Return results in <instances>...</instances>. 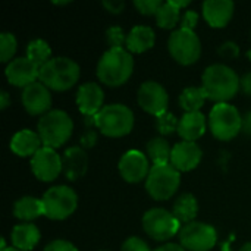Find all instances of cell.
Masks as SVG:
<instances>
[{
    "mask_svg": "<svg viewBox=\"0 0 251 251\" xmlns=\"http://www.w3.org/2000/svg\"><path fill=\"white\" fill-rule=\"evenodd\" d=\"M79 65L65 56L51 57L46 65L40 68L38 79L49 90L54 91H68L79 79Z\"/></svg>",
    "mask_w": 251,
    "mask_h": 251,
    "instance_id": "cell-3",
    "label": "cell"
},
{
    "mask_svg": "<svg viewBox=\"0 0 251 251\" xmlns=\"http://www.w3.org/2000/svg\"><path fill=\"white\" fill-rule=\"evenodd\" d=\"M207 124L213 137L221 141H229L243 131V116L229 103L215 104L209 113Z\"/></svg>",
    "mask_w": 251,
    "mask_h": 251,
    "instance_id": "cell-6",
    "label": "cell"
},
{
    "mask_svg": "<svg viewBox=\"0 0 251 251\" xmlns=\"http://www.w3.org/2000/svg\"><path fill=\"white\" fill-rule=\"evenodd\" d=\"M121 251H151L149 244L138 238V237H129L124 241L122 247H121Z\"/></svg>",
    "mask_w": 251,
    "mask_h": 251,
    "instance_id": "cell-35",
    "label": "cell"
},
{
    "mask_svg": "<svg viewBox=\"0 0 251 251\" xmlns=\"http://www.w3.org/2000/svg\"><path fill=\"white\" fill-rule=\"evenodd\" d=\"M44 251H78V249L66 240H54L46 246Z\"/></svg>",
    "mask_w": 251,
    "mask_h": 251,
    "instance_id": "cell-38",
    "label": "cell"
},
{
    "mask_svg": "<svg viewBox=\"0 0 251 251\" xmlns=\"http://www.w3.org/2000/svg\"><path fill=\"white\" fill-rule=\"evenodd\" d=\"M174 3L179 7V9H182V7H187L191 1L190 0H184V1H178V0H174Z\"/></svg>",
    "mask_w": 251,
    "mask_h": 251,
    "instance_id": "cell-44",
    "label": "cell"
},
{
    "mask_svg": "<svg viewBox=\"0 0 251 251\" xmlns=\"http://www.w3.org/2000/svg\"><path fill=\"white\" fill-rule=\"evenodd\" d=\"M179 244L185 251H210L218 243L216 229L204 222H191L181 228Z\"/></svg>",
    "mask_w": 251,
    "mask_h": 251,
    "instance_id": "cell-11",
    "label": "cell"
},
{
    "mask_svg": "<svg viewBox=\"0 0 251 251\" xmlns=\"http://www.w3.org/2000/svg\"><path fill=\"white\" fill-rule=\"evenodd\" d=\"M218 51L222 57H228V59H235L240 56V47L234 41H225L224 44H221Z\"/></svg>",
    "mask_w": 251,
    "mask_h": 251,
    "instance_id": "cell-36",
    "label": "cell"
},
{
    "mask_svg": "<svg viewBox=\"0 0 251 251\" xmlns=\"http://www.w3.org/2000/svg\"><path fill=\"white\" fill-rule=\"evenodd\" d=\"M21 101L24 109L31 116H43L50 112L51 94L50 90L40 81L25 87L21 94Z\"/></svg>",
    "mask_w": 251,
    "mask_h": 251,
    "instance_id": "cell-15",
    "label": "cell"
},
{
    "mask_svg": "<svg viewBox=\"0 0 251 251\" xmlns=\"http://www.w3.org/2000/svg\"><path fill=\"white\" fill-rule=\"evenodd\" d=\"M96 128L109 138H121L128 135L134 128V113L122 103L106 104L94 118Z\"/></svg>",
    "mask_w": 251,
    "mask_h": 251,
    "instance_id": "cell-4",
    "label": "cell"
},
{
    "mask_svg": "<svg viewBox=\"0 0 251 251\" xmlns=\"http://www.w3.org/2000/svg\"><path fill=\"white\" fill-rule=\"evenodd\" d=\"M156 43V34L153 28L147 25H137L134 26L129 34L126 35V46L125 49L129 53H146L153 49Z\"/></svg>",
    "mask_w": 251,
    "mask_h": 251,
    "instance_id": "cell-23",
    "label": "cell"
},
{
    "mask_svg": "<svg viewBox=\"0 0 251 251\" xmlns=\"http://www.w3.org/2000/svg\"><path fill=\"white\" fill-rule=\"evenodd\" d=\"M181 185V172L171 163L153 165L146 179V190L153 200L165 201L172 199Z\"/></svg>",
    "mask_w": 251,
    "mask_h": 251,
    "instance_id": "cell-7",
    "label": "cell"
},
{
    "mask_svg": "<svg viewBox=\"0 0 251 251\" xmlns=\"http://www.w3.org/2000/svg\"><path fill=\"white\" fill-rule=\"evenodd\" d=\"M54 4H59V6H62V4H69V1H53Z\"/></svg>",
    "mask_w": 251,
    "mask_h": 251,
    "instance_id": "cell-46",
    "label": "cell"
},
{
    "mask_svg": "<svg viewBox=\"0 0 251 251\" xmlns=\"http://www.w3.org/2000/svg\"><path fill=\"white\" fill-rule=\"evenodd\" d=\"M74 122L65 110H50L38 119L37 134L44 147L57 149L63 146L72 135Z\"/></svg>",
    "mask_w": 251,
    "mask_h": 251,
    "instance_id": "cell-5",
    "label": "cell"
},
{
    "mask_svg": "<svg viewBox=\"0 0 251 251\" xmlns=\"http://www.w3.org/2000/svg\"><path fill=\"white\" fill-rule=\"evenodd\" d=\"M4 251H21V250H18V249H15V247H9L7 250H4Z\"/></svg>",
    "mask_w": 251,
    "mask_h": 251,
    "instance_id": "cell-47",
    "label": "cell"
},
{
    "mask_svg": "<svg viewBox=\"0 0 251 251\" xmlns=\"http://www.w3.org/2000/svg\"><path fill=\"white\" fill-rule=\"evenodd\" d=\"M101 251H103V250H101Z\"/></svg>",
    "mask_w": 251,
    "mask_h": 251,
    "instance_id": "cell-49",
    "label": "cell"
},
{
    "mask_svg": "<svg viewBox=\"0 0 251 251\" xmlns=\"http://www.w3.org/2000/svg\"><path fill=\"white\" fill-rule=\"evenodd\" d=\"M154 251H185L184 247L181 244H174V243H169V244H165V246H160L157 247Z\"/></svg>",
    "mask_w": 251,
    "mask_h": 251,
    "instance_id": "cell-41",
    "label": "cell"
},
{
    "mask_svg": "<svg viewBox=\"0 0 251 251\" xmlns=\"http://www.w3.org/2000/svg\"><path fill=\"white\" fill-rule=\"evenodd\" d=\"M101 4H103V7H104L107 12H110V13H113V15L121 13V12L124 10V7H125V3H124L122 0H104Z\"/></svg>",
    "mask_w": 251,
    "mask_h": 251,
    "instance_id": "cell-39",
    "label": "cell"
},
{
    "mask_svg": "<svg viewBox=\"0 0 251 251\" xmlns=\"http://www.w3.org/2000/svg\"><path fill=\"white\" fill-rule=\"evenodd\" d=\"M162 4H163L162 0H135L134 1L135 9L141 15H146V16H153V15L156 16Z\"/></svg>",
    "mask_w": 251,
    "mask_h": 251,
    "instance_id": "cell-34",
    "label": "cell"
},
{
    "mask_svg": "<svg viewBox=\"0 0 251 251\" xmlns=\"http://www.w3.org/2000/svg\"><path fill=\"white\" fill-rule=\"evenodd\" d=\"M9 147L12 153L19 157H32L43 147V143L37 131L21 129L12 137Z\"/></svg>",
    "mask_w": 251,
    "mask_h": 251,
    "instance_id": "cell-21",
    "label": "cell"
},
{
    "mask_svg": "<svg viewBox=\"0 0 251 251\" xmlns=\"http://www.w3.org/2000/svg\"><path fill=\"white\" fill-rule=\"evenodd\" d=\"M63 172L68 179L75 181L85 175L88 166V157L81 147H69L63 156Z\"/></svg>",
    "mask_w": 251,
    "mask_h": 251,
    "instance_id": "cell-22",
    "label": "cell"
},
{
    "mask_svg": "<svg viewBox=\"0 0 251 251\" xmlns=\"http://www.w3.org/2000/svg\"><path fill=\"white\" fill-rule=\"evenodd\" d=\"M10 103V97H9V93L7 91H1L0 93V109L4 110Z\"/></svg>",
    "mask_w": 251,
    "mask_h": 251,
    "instance_id": "cell-43",
    "label": "cell"
},
{
    "mask_svg": "<svg viewBox=\"0 0 251 251\" xmlns=\"http://www.w3.org/2000/svg\"><path fill=\"white\" fill-rule=\"evenodd\" d=\"M121 176L129 184H138L143 179H147L150 174L149 157L140 150H128L119 160L118 165Z\"/></svg>",
    "mask_w": 251,
    "mask_h": 251,
    "instance_id": "cell-14",
    "label": "cell"
},
{
    "mask_svg": "<svg viewBox=\"0 0 251 251\" xmlns=\"http://www.w3.org/2000/svg\"><path fill=\"white\" fill-rule=\"evenodd\" d=\"M29 166H31V172L37 179L43 182H51L63 171V160L62 156L54 149L43 146L31 157Z\"/></svg>",
    "mask_w": 251,
    "mask_h": 251,
    "instance_id": "cell-12",
    "label": "cell"
},
{
    "mask_svg": "<svg viewBox=\"0 0 251 251\" xmlns=\"http://www.w3.org/2000/svg\"><path fill=\"white\" fill-rule=\"evenodd\" d=\"M44 216L51 221H65L78 207V196L68 185H56L49 188L43 197Z\"/></svg>",
    "mask_w": 251,
    "mask_h": 251,
    "instance_id": "cell-8",
    "label": "cell"
},
{
    "mask_svg": "<svg viewBox=\"0 0 251 251\" xmlns=\"http://www.w3.org/2000/svg\"><path fill=\"white\" fill-rule=\"evenodd\" d=\"M40 238V229L34 224H18L10 234L12 246L21 251H31L38 244Z\"/></svg>",
    "mask_w": 251,
    "mask_h": 251,
    "instance_id": "cell-24",
    "label": "cell"
},
{
    "mask_svg": "<svg viewBox=\"0 0 251 251\" xmlns=\"http://www.w3.org/2000/svg\"><path fill=\"white\" fill-rule=\"evenodd\" d=\"M201 157H203V151L197 143L179 141L172 147L171 165L178 172H190L200 165Z\"/></svg>",
    "mask_w": 251,
    "mask_h": 251,
    "instance_id": "cell-17",
    "label": "cell"
},
{
    "mask_svg": "<svg viewBox=\"0 0 251 251\" xmlns=\"http://www.w3.org/2000/svg\"><path fill=\"white\" fill-rule=\"evenodd\" d=\"M197 22H199V13H197L196 10H187V12L181 16V28H182V29L194 31Z\"/></svg>",
    "mask_w": 251,
    "mask_h": 251,
    "instance_id": "cell-37",
    "label": "cell"
},
{
    "mask_svg": "<svg viewBox=\"0 0 251 251\" xmlns=\"http://www.w3.org/2000/svg\"><path fill=\"white\" fill-rule=\"evenodd\" d=\"M106 43L109 49H125L126 46V35L121 26H110L106 29Z\"/></svg>",
    "mask_w": 251,
    "mask_h": 251,
    "instance_id": "cell-32",
    "label": "cell"
},
{
    "mask_svg": "<svg viewBox=\"0 0 251 251\" xmlns=\"http://www.w3.org/2000/svg\"><path fill=\"white\" fill-rule=\"evenodd\" d=\"M13 216L22 224H31L32 221L44 216V207L41 199L32 196H24L13 204Z\"/></svg>",
    "mask_w": 251,
    "mask_h": 251,
    "instance_id": "cell-25",
    "label": "cell"
},
{
    "mask_svg": "<svg viewBox=\"0 0 251 251\" xmlns=\"http://www.w3.org/2000/svg\"><path fill=\"white\" fill-rule=\"evenodd\" d=\"M240 88L243 90V93H246L247 96L251 97V72H247L241 76L240 79Z\"/></svg>",
    "mask_w": 251,
    "mask_h": 251,
    "instance_id": "cell-40",
    "label": "cell"
},
{
    "mask_svg": "<svg viewBox=\"0 0 251 251\" xmlns=\"http://www.w3.org/2000/svg\"><path fill=\"white\" fill-rule=\"evenodd\" d=\"M181 228L174 213L160 207H153L143 216V229L154 241H168L178 235Z\"/></svg>",
    "mask_w": 251,
    "mask_h": 251,
    "instance_id": "cell-9",
    "label": "cell"
},
{
    "mask_svg": "<svg viewBox=\"0 0 251 251\" xmlns=\"http://www.w3.org/2000/svg\"><path fill=\"white\" fill-rule=\"evenodd\" d=\"M168 49L171 56L184 66L193 65L200 59L201 43L199 35L190 29H175L168 40Z\"/></svg>",
    "mask_w": 251,
    "mask_h": 251,
    "instance_id": "cell-10",
    "label": "cell"
},
{
    "mask_svg": "<svg viewBox=\"0 0 251 251\" xmlns=\"http://www.w3.org/2000/svg\"><path fill=\"white\" fill-rule=\"evenodd\" d=\"M18 49L16 37L12 32H1L0 34V62L9 63L12 62Z\"/></svg>",
    "mask_w": 251,
    "mask_h": 251,
    "instance_id": "cell-31",
    "label": "cell"
},
{
    "mask_svg": "<svg viewBox=\"0 0 251 251\" xmlns=\"http://www.w3.org/2000/svg\"><path fill=\"white\" fill-rule=\"evenodd\" d=\"M26 57L38 68H41L51 59V49L49 43L41 38L31 40L26 46Z\"/></svg>",
    "mask_w": 251,
    "mask_h": 251,
    "instance_id": "cell-30",
    "label": "cell"
},
{
    "mask_svg": "<svg viewBox=\"0 0 251 251\" xmlns=\"http://www.w3.org/2000/svg\"><path fill=\"white\" fill-rule=\"evenodd\" d=\"M172 147L163 137H154L147 143V157L153 165H166L171 163Z\"/></svg>",
    "mask_w": 251,
    "mask_h": 251,
    "instance_id": "cell-28",
    "label": "cell"
},
{
    "mask_svg": "<svg viewBox=\"0 0 251 251\" xmlns=\"http://www.w3.org/2000/svg\"><path fill=\"white\" fill-rule=\"evenodd\" d=\"M137 101L144 112L157 118L168 112L169 94L162 84L156 81H146L138 88Z\"/></svg>",
    "mask_w": 251,
    "mask_h": 251,
    "instance_id": "cell-13",
    "label": "cell"
},
{
    "mask_svg": "<svg viewBox=\"0 0 251 251\" xmlns=\"http://www.w3.org/2000/svg\"><path fill=\"white\" fill-rule=\"evenodd\" d=\"M240 251H251V241L250 243H246V244L240 249Z\"/></svg>",
    "mask_w": 251,
    "mask_h": 251,
    "instance_id": "cell-45",
    "label": "cell"
},
{
    "mask_svg": "<svg viewBox=\"0 0 251 251\" xmlns=\"http://www.w3.org/2000/svg\"><path fill=\"white\" fill-rule=\"evenodd\" d=\"M4 75L10 85L19 87L24 90L25 87L37 82L38 75H40V68L35 63H32L26 56L15 57L12 62L6 65Z\"/></svg>",
    "mask_w": 251,
    "mask_h": 251,
    "instance_id": "cell-16",
    "label": "cell"
},
{
    "mask_svg": "<svg viewBox=\"0 0 251 251\" xmlns=\"http://www.w3.org/2000/svg\"><path fill=\"white\" fill-rule=\"evenodd\" d=\"M132 72L134 57L126 49H109L97 63V78L107 87L124 85Z\"/></svg>",
    "mask_w": 251,
    "mask_h": 251,
    "instance_id": "cell-2",
    "label": "cell"
},
{
    "mask_svg": "<svg viewBox=\"0 0 251 251\" xmlns=\"http://www.w3.org/2000/svg\"><path fill=\"white\" fill-rule=\"evenodd\" d=\"M104 93L96 82H85L76 91V106L85 116L94 118L104 106Z\"/></svg>",
    "mask_w": 251,
    "mask_h": 251,
    "instance_id": "cell-18",
    "label": "cell"
},
{
    "mask_svg": "<svg viewBox=\"0 0 251 251\" xmlns=\"http://www.w3.org/2000/svg\"><path fill=\"white\" fill-rule=\"evenodd\" d=\"M240 76L237 72L224 65L215 63L204 69L201 76V87L207 94V99L218 103H228L240 90Z\"/></svg>",
    "mask_w": 251,
    "mask_h": 251,
    "instance_id": "cell-1",
    "label": "cell"
},
{
    "mask_svg": "<svg viewBox=\"0 0 251 251\" xmlns=\"http://www.w3.org/2000/svg\"><path fill=\"white\" fill-rule=\"evenodd\" d=\"M207 121L201 112H191L184 113L178 124V135L182 141H193L196 143L200 137L204 135L207 128Z\"/></svg>",
    "mask_w": 251,
    "mask_h": 251,
    "instance_id": "cell-20",
    "label": "cell"
},
{
    "mask_svg": "<svg viewBox=\"0 0 251 251\" xmlns=\"http://www.w3.org/2000/svg\"><path fill=\"white\" fill-rule=\"evenodd\" d=\"M174 216L184 225L194 222L197 213H199V203L197 199L193 194H182L179 196L174 203Z\"/></svg>",
    "mask_w": 251,
    "mask_h": 251,
    "instance_id": "cell-26",
    "label": "cell"
},
{
    "mask_svg": "<svg viewBox=\"0 0 251 251\" xmlns=\"http://www.w3.org/2000/svg\"><path fill=\"white\" fill-rule=\"evenodd\" d=\"M207 99L206 91L203 87H187L179 94V106L184 109L185 113L191 112H200V109L204 106Z\"/></svg>",
    "mask_w": 251,
    "mask_h": 251,
    "instance_id": "cell-27",
    "label": "cell"
},
{
    "mask_svg": "<svg viewBox=\"0 0 251 251\" xmlns=\"http://www.w3.org/2000/svg\"><path fill=\"white\" fill-rule=\"evenodd\" d=\"M247 57H249V59H250V60H251V49H250V50H249V51H247Z\"/></svg>",
    "mask_w": 251,
    "mask_h": 251,
    "instance_id": "cell-48",
    "label": "cell"
},
{
    "mask_svg": "<svg viewBox=\"0 0 251 251\" xmlns=\"http://www.w3.org/2000/svg\"><path fill=\"white\" fill-rule=\"evenodd\" d=\"M156 24L163 29H174L181 21V9L174 3V0L163 1L159 12L156 13Z\"/></svg>",
    "mask_w": 251,
    "mask_h": 251,
    "instance_id": "cell-29",
    "label": "cell"
},
{
    "mask_svg": "<svg viewBox=\"0 0 251 251\" xmlns=\"http://www.w3.org/2000/svg\"><path fill=\"white\" fill-rule=\"evenodd\" d=\"M178 124L179 121H176V118L171 112H166L156 118V128L160 132V135L174 134L175 131H178Z\"/></svg>",
    "mask_w": 251,
    "mask_h": 251,
    "instance_id": "cell-33",
    "label": "cell"
},
{
    "mask_svg": "<svg viewBox=\"0 0 251 251\" xmlns=\"http://www.w3.org/2000/svg\"><path fill=\"white\" fill-rule=\"evenodd\" d=\"M235 4L231 0H206L203 3V18L212 28H224L234 16Z\"/></svg>",
    "mask_w": 251,
    "mask_h": 251,
    "instance_id": "cell-19",
    "label": "cell"
},
{
    "mask_svg": "<svg viewBox=\"0 0 251 251\" xmlns=\"http://www.w3.org/2000/svg\"><path fill=\"white\" fill-rule=\"evenodd\" d=\"M243 132L247 135H251V112H247L243 116Z\"/></svg>",
    "mask_w": 251,
    "mask_h": 251,
    "instance_id": "cell-42",
    "label": "cell"
}]
</instances>
